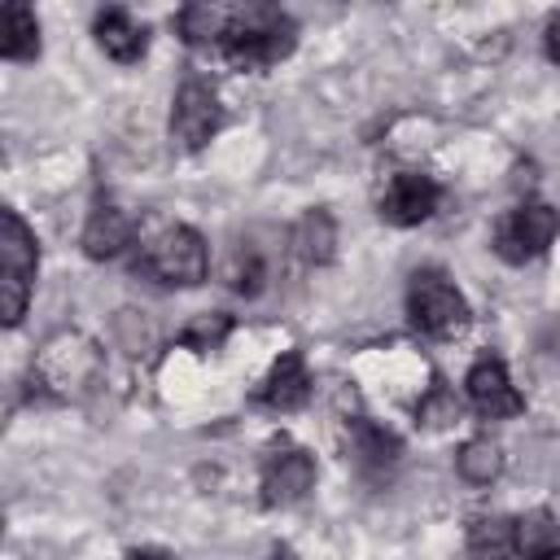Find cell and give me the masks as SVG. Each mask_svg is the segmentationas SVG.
Returning <instances> with one entry per match:
<instances>
[{"mask_svg":"<svg viewBox=\"0 0 560 560\" xmlns=\"http://www.w3.org/2000/svg\"><path fill=\"white\" fill-rule=\"evenodd\" d=\"M293 44H298V26L280 9L249 4V9H232V26L219 48L236 70H262L289 57Z\"/></svg>","mask_w":560,"mask_h":560,"instance_id":"cell-1","label":"cell"},{"mask_svg":"<svg viewBox=\"0 0 560 560\" xmlns=\"http://www.w3.org/2000/svg\"><path fill=\"white\" fill-rule=\"evenodd\" d=\"M140 267H144L153 280H162V284L188 289V284H201V280H206L210 254H206V241H201L192 228L175 223V228H162L158 236L144 241Z\"/></svg>","mask_w":560,"mask_h":560,"instance_id":"cell-2","label":"cell"},{"mask_svg":"<svg viewBox=\"0 0 560 560\" xmlns=\"http://www.w3.org/2000/svg\"><path fill=\"white\" fill-rule=\"evenodd\" d=\"M407 315L429 337H455L468 324V302L442 271H416L407 289Z\"/></svg>","mask_w":560,"mask_h":560,"instance_id":"cell-3","label":"cell"},{"mask_svg":"<svg viewBox=\"0 0 560 560\" xmlns=\"http://www.w3.org/2000/svg\"><path fill=\"white\" fill-rule=\"evenodd\" d=\"M101 372V350L79 337V332H66V337H52L44 346V354L35 359V372H31V385L66 398L74 389H83L92 376Z\"/></svg>","mask_w":560,"mask_h":560,"instance_id":"cell-4","label":"cell"},{"mask_svg":"<svg viewBox=\"0 0 560 560\" xmlns=\"http://www.w3.org/2000/svg\"><path fill=\"white\" fill-rule=\"evenodd\" d=\"M556 232H560V214L542 201H525L494 228V254L503 262H529L556 241Z\"/></svg>","mask_w":560,"mask_h":560,"instance_id":"cell-5","label":"cell"},{"mask_svg":"<svg viewBox=\"0 0 560 560\" xmlns=\"http://www.w3.org/2000/svg\"><path fill=\"white\" fill-rule=\"evenodd\" d=\"M219 131V101L206 83L188 79L179 92H175V109H171V140L184 149V153H197L210 136Z\"/></svg>","mask_w":560,"mask_h":560,"instance_id":"cell-6","label":"cell"},{"mask_svg":"<svg viewBox=\"0 0 560 560\" xmlns=\"http://www.w3.org/2000/svg\"><path fill=\"white\" fill-rule=\"evenodd\" d=\"M311 486H315V459L306 451L289 446V451L267 455V464H262V503L267 508H289Z\"/></svg>","mask_w":560,"mask_h":560,"instance_id":"cell-7","label":"cell"},{"mask_svg":"<svg viewBox=\"0 0 560 560\" xmlns=\"http://www.w3.org/2000/svg\"><path fill=\"white\" fill-rule=\"evenodd\" d=\"M438 210V184L420 171H398L381 197V214L398 228H416Z\"/></svg>","mask_w":560,"mask_h":560,"instance_id":"cell-8","label":"cell"},{"mask_svg":"<svg viewBox=\"0 0 560 560\" xmlns=\"http://www.w3.org/2000/svg\"><path fill=\"white\" fill-rule=\"evenodd\" d=\"M468 398H472V407L481 411V416H490V420H499V416H516L521 407H525V398L516 394V385L508 381V368L499 363V359H477L472 368H468Z\"/></svg>","mask_w":560,"mask_h":560,"instance_id":"cell-9","label":"cell"},{"mask_svg":"<svg viewBox=\"0 0 560 560\" xmlns=\"http://www.w3.org/2000/svg\"><path fill=\"white\" fill-rule=\"evenodd\" d=\"M306 394H311L306 359H302V350H284V354L271 363V372L262 376V385H258L254 398L267 402L271 411H293V407L306 402Z\"/></svg>","mask_w":560,"mask_h":560,"instance_id":"cell-10","label":"cell"},{"mask_svg":"<svg viewBox=\"0 0 560 560\" xmlns=\"http://www.w3.org/2000/svg\"><path fill=\"white\" fill-rule=\"evenodd\" d=\"M136 223L127 219V210L118 206H96L83 223V254L88 258H118L131 245Z\"/></svg>","mask_w":560,"mask_h":560,"instance_id":"cell-11","label":"cell"},{"mask_svg":"<svg viewBox=\"0 0 560 560\" xmlns=\"http://www.w3.org/2000/svg\"><path fill=\"white\" fill-rule=\"evenodd\" d=\"M96 44L105 48V57L127 66V61H136L144 52L149 35L127 9H105V13H96Z\"/></svg>","mask_w":560,"mask_h":560,"instance_id":"cell-12","label":"cell"},{"mask_svg":"<svg viewBox=\"0 0 560 560\" xmlns=\"http://www.w3.org/2000/svg\"><path fill=\"white\" fill-rule=\"evenodd\" d=\"M35 267H39V249H35L31 228L18 219V210H4L0 214V271L35 280Z\"/></svg>","mask_w":560,"mask_h":560,"instance_id":"cell-13","label":"cell"},{"mask_svg":"<svg viewBox=\"0 0 560 560\" xmlns=\"http://www.w3.org/2000/svg\"><path fill=\"white\" fill-rule=\"evenodd\" d=\"M289 245H293V254H298L302 262H311V267L328 262V258H332V245H337L332 214H328V210H306V214L293 223Z\"/></svg>","mask_w":560,"mask_h":560,"instance_id":"cell-14","label":"cell"},{"mask_svg":"<svg viewBox=\"0 0 560 560\" xmlns=\"http://www.w3.org/2000/svg\"><path fill=\"white\" fill-rule=\"evenodd\" d=\"M516 556L521 560H556L560 556V525L551 512L534 508L516 521Z\"/></svg>","mask_w":560,"mask_h":560,"instance_id":"cell-15","label":"cell"},{"mask_svg":"<svg viewBox=\"0 0 560 560\" xmlns=\"http://www.w3.org/2000/svg\"><path fill=\"white\" fill-rule=\"evenodd\" d=\"M0 52L9 61H35L39 57V22L26 4H9L4 9V26H0Z\"/></svg>","mask_w":560,"mask_h":560,"instance_id":"cell-16","label":"cell"},{"mask_svg":"<svg viewBox=\"0 0 560 560\" xmlns=\"http://www.w3.org/2000/svg\"><path fill=\"white\" fill-rule=\"evenodd\" d=\"M516 551V521L508 516H477L468 525V556L472 560H508Z\"/></svg>","mask_w":560,"mask_h":560,"instance_id":"cell-17","label":"cell"},{"mask_svg":"<svg viewBox=\"0 0 560 560\" xmlns=\"http://www.w3.org/2000/svg\"><path fill=\"white\" fill-rule=\"evenodd\" d=\"M175 26H179V35H184L188 44H223V35H228V26H232V9H219V4H188V9H179Z\"/></svg>","mask_w":560,"mask_h":560,"instance_id":"cell-18","label":"cell"},{"mask_svg":"<svg viewBox=\"0 0 560 560\" xmlns=\"http://www.w3.org/2000/svg\"><path fill=\"white\" fill-rule=\"evenodd\" d=\"M455 464H459V477H464V481L490 486V481L503 472V451H499V442H490V438H472V442L459 446Z\"/></svg>","mask_w":560,"mask_h":560,"instance_id":"cell-19","label":"cell"},{"mask_svg":"<svg viewBox=\"0 0 560 560\" xmlns=\"http://www.w3.org/2000/svg\"><path fill=\"white\" fill-rule=\"evenodd\" d=\"M232 332V319L228 315H197L188 328H184V346H192V350H219L223 346V337Z\"/></svg>","mask_w":560,"mask_h":560,"instance_id":"cell-20","label":"cell"},{"mask_svg":"<svg viewBox=\"0 0 560 560\" xmlns=\"http://www.w3.org/2000/svg\"><path fill=\"white\" fill-rule=\"evenodd\" d=\"M26 298H31V280H22V276H4L0 271V319L13 328V324H22V315H26Z\"/></svg>","mask_w":560,"mask_h":560,"instance_id":"cell-21","label":"cell"},{"mask_svg":"<svg viewBox=\"0 0 560 560\" xmlns=\"http://www.w3.org/2000/svg\"><path fill=\"white\" fill-rule=\"evenodd\" d=\"M359 455H363L368 464H394L398 438L385 433V429H376V424H359Z\"/></svg>","mask_w":560,"mask_h":560,"instance_id":"cell-22","label":"cell"},{"mask_svg":"<svg viewBox=\"0 0 560 560\" xmlns=\"http://www.w3.org/2000/svg\"><path fill=\"white\" fill-rule=\"evenodd\" d=\"M232 289L236 293H258V284H262V262H258V254L254 249H245V254H236V262H232Z\"/></svg>","mask_w":560,"mask_h":560,"instance_id":"cell-23","label":"cell"},{"mask_svg":"<svg viewBox=\"0 0 560 560\" xmlns=\"http://www.w3.org/2000/svg\"><path fill=\"white\" fill-rule=\"evenodd\" d=\"M420 416H424L429 424H446V420H455V398H451L446 389H438V394L420 407Z\"/></svg>","mask_w":560,"mask_h":560,"instance_id":"cell-24","label":"cell"},{"mask_svg":"<svg viewBox=\"0 0 560 560\" xmlns=\"http://www.w3.org/2000/svg\"><path fill=\"white\" fill-rule=\"evenodd\" d=\"M542 44H547V57L560 66V13L547 22V35H542Z\"/></svg>","mask_w":560,"mask_h":560,"instance_id":"cell-25","label":"cell"},{"mask_svg":"<svg viewBox=\"0 0 560 560\" xmlns=\"http://www.w3.org/2000/svg\"><path fill=\"white\" fill-rule=\"evenodd\" d=\"M127 560H175L171 551H158V547H140V551H131Z\"/></svg>","mask_w":560,"mask_h":560,"instance_id":"cell-26","label":"cell"},{"mask_svg":"<svg viewBox=\"0 0 560 560\" xmlns=\"http://www.w3.org/2000/svg\"><path fill=\"white\" fill-rule=\"evenodd\" d=\"M276 560H293V556H289V551H276Z\"/></svg>","mask_w":560,"mask_h":560,"instance_id":"cell-27","label":"cell"}]
</instances>
